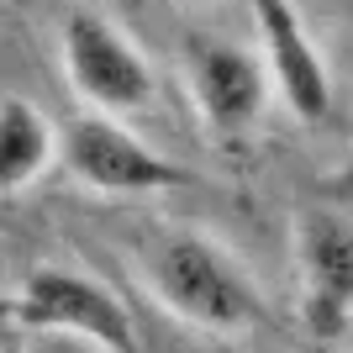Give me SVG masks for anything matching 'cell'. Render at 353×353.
<instances>
[{
  "label": "cell",
  "instance_id": "obj_1",
  "mask_svg": "<svg viewBox=\"0 0 353 353\" xmlns=\"http://www.w3.org/2000/svg\"><path fill=\"white\" fill-rule=\"evenodd\" d=\"M132 264L148 295L195 332L243 338L264 322V290L253 280V269L206 227L153 221L132 237Z\"/></svg>",
  "mask_w": 353,
  "mask_h": 353
},
{
  "label": "cell",
  "instance_id": "obj_2",
  "mask_svg": "<svg viewBox=\"0 0 353 353\" xmlns=\"http://www.w3.org/2000/svg\"><path fill=\"white\" fill-rule=\"evenodd\" d=\"M59 59H63L69 90L90 111H101V117H137V111H148L153 95H159V79H153L148 53L111 16L90 11V6H74V11L63 16Z\"/></svg>",
  "mask_w": 353,
  "mask_h": 353
},
{
  "label": "cell",
  "instance_id": "obj_3",
  "mask_svg": "<svg viewBox=\"0 0 353 353\" xmlns=\"http://www.w3.org/2000/svg\"><path fill=\"white\" fill-rule=\"evenodd\" d=\"M16 322L27 332L95 343L105 353H137V322L95 274L74 264H32L16 290Z\"/></svg>",
  "mask_w": 353,
  "mask_h": 353
},
{
  "label": "cell",
  "instance_id": "obj_4",
  "mask_svg": "<svg viewBox=\"0 0 353 353\" xmlns=\"http://www.w3.org/2000/svg\"><path fill=\"white\" fill-rule=\"evenodd\" d=\"M59 159L74 174V185H85L95 195H163L185 179L121 117H101V111H85L63 127Z\"/></svg>",
  "mask_w": 353,
  "mask_h": 353
},
{
  "label": "cell",
  "instance_id": "obj_5",
  "mask_svg": "<svg viewBox=\"0 0 353 353\" xmlns=\"http://www.w3.org/2000/svg\"><path fill=\"white\" fill-rule=\"evenodd\" d=\"M295 280L311 338H343L353 322V216L306 206L295 216Z\"/></svg>",
  "mask_w": 353,
  "mask_h": 353
},
{
  "label": "cell",
  "instance_id": "obj_6",
  "mask_svg": "<svg viewBox=\"0 0 353 353\" xmlns=\"http://www.w3.org/2000/svg\"><path fill=\"white\" fill-rule=\"evenodd\" d=\"M253 32H259V59L269 69V85L285 101L295 121H322L332 111V69L322 43L311 37L306 16L295 0H248Z\"/></svg>",
  "mask_w": 353,
  "mask_h": 353
},
{
  "label": "cell",
  "instance_id": "obj_7",
  "mask_svg": "<svg viewBox=\"0 0 353 353\" xmlns=\"http://www.w3.org/2000/svg\"><path fill=\"white\" fill-rule=\"evenodd\" d=\"M179 63H185V90L195 101V117L216 137H243L264 121L274 85H269V69L259 53L232 48V43H211V37H190Z\"/></svg>",
  "mask_w": 353,
  "mask_h": 353
},
{
  "label": "cell",
  "instance_id": "obj_8",
  "mask_svg": "<svg viewBox=\"0 0 353 353\" xmlns=\"http://www.w3.org/2000/svg\"><path fill=\"white\" fill-rule=\"evenodd\" d=\"M59 159V132L53 121L21 95L0 101V201L32 190L48 174V163Z\"/></svg>",
  "mask_w": 353,
  "mask_h": 353
},
{
  "label": "cell",
  "instance_id": "obj_9",
  "mask_svg": "<svg viewBox=\"0 0 353 353\" xmlns=\"http://www.w3.org/2000/svg\"><path fill=\"white\" fill-rule=\"evenodd\" d=\"M27 353H105L95 343H79V338H59V332H32Z\"/></svg>",
  "mask_w": 353,
  "mask_h": 353
},
{
  "label": "cell",
  "instance_id": "obj_10",
  "mask_svg": "<svg viewBox=\"0 0 353 353\" xmlns=\"http://www.w3.org/2000/svg\"><path fill=\"white\" fill-rule=\"evenodd\" d=\"M322 11L332 21H343V27H353V0H322Z\"/></svg>",
  "mask_w": 353,
  "mask_h": 353
}]
</instances>
